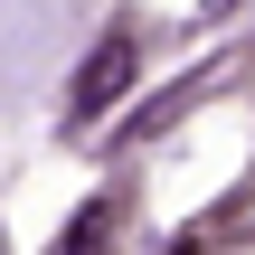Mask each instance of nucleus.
<instances>
[{
    "mask_svg": "<svg viewBox=\"0 0 255 255\" xmlns=\"http://www.w3.org/2000/svg\"><path fill=\"white\" fill-rule=\"evenodd\" d=\"M132 76H142V38H132V28H104V38L85 47L76 85H66V123H95V114H114V104L132 95Z\"/></svg>",
    "mask_w": 255,
    "mask_h": 255,
    "instance_id": "nucleus-1",
    "label": "nucleus"
},
{
    "mask_svg": "<svg viewBox=\"0 0 255 255\" xmlns=\"http://www.w3.org/2000/svg\"><path fill=\"white\" fill-rule=\"evenodd\" d=\"M199 9H208V19H218V9H227V0H199Z\"/></svg>",
    "mask_w": 255,
    "mask_h": 255,
    "instance_id": "nucleus-2",
    "label": "nucleus"
}]
</instances>
